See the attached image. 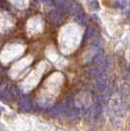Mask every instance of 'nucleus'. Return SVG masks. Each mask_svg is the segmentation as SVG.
Instances as JSON below:
<instances>
[{"mask_svg":"<svg viewBox=\"0 0 130 131\" xmlns=\"http://www.w3.org/2000/svg\"><path fill=\"white\" fill-rule=\"evenodd\" d=\"M103 43H104L103 40H102V38H101L99 35L96 36V37L91 41V44H92L95 48H100V47L103 45Z\"/></svg>","mask_w":130,"mask_h":131,"instance_id":"nucleus-10","label":"nucleus"},{"mask_svg":"<svg viewBox=\"0 0 130 131\" xmlns=\"http://www.w3.org/2000/svg\"><path fill=\"white\" fill-rule=\"evenodd\" d=\"M99 35V32H98V29L95 28V27H89L87 29L86 33H85V36H84V40H83V43H86L87 41H92L93 39L95 38L96 36Z\"/></svg>","mask_w":130,"mask_h":131,"instance_id":"nucleus-7","label":"nucleus"},{"mask_svg":"<svg viewBox=\"0 0 130 131\" xmlns=\"http://www.w3.org/2000/svg\"><path fill=\"white\" fill-rule=\"evenodd\" d=\"M7 94L9 95V97H11V99L16 100L20 96V91H19V89H18L17 86L12 85L11 87H9V89H8V93Z\"/></svg>","mask_w":130,"mask_h":131,"instance_id":"nucleus-8","label":"nucleus"},{"mask_svg":"<svg viewBox=\"0 0 130 131\" xmlns=\"http://www.w3.org/2000/svg\"><path fill=\"white\" fill-rule=\"evenodd\" d=\"M49 114L53 116H62L64 115H67V105L65 103H60L56 105L53 109L50 110Z\"/></svg>","mask_w":130,"mask_h":131,"instance_id":"nucleus-3","label":"nucleus"},{"mask_svg":"<svg viewBox=\"0 0 130 131\" xmlns=\"http://www.w3.org/2000/svg\"><path fill=\"white\" fill-rule=\"evenodd\" d=\"M95 88H96V91L98 93H103L107 88V83H106V81H96Z\"/></svg>","mask_w":130,"mask_h":131,"instance_id":"nucleus-9","label":"nucleus"},{"mask_svg":"<svg viewBox=\"0 0 130 131\" xmlns=\"http://www.w3.org/2000/svg\"><path fill=\"white\" fill-rule=\"evenodd\" d=\"M89 75L91 78L95 79L96 81H106V73L105 71H103L102 68H95V69H92L91 71H89Z\"/></svg>","mask_w":130,"mask_h":131,"instance_id":"nucleus-2","label":"nucleus"},{"mask_svg":"<svg viewBox=\"0 0 130 131\" xmlns=\"http://www.w3.org/2000/svg\"><path fill=\"white\" fill-rule=\"evenodd\" d=\"M115 4L116 6H118L119 8H124L126 5V0H117V2Z\"/></svg>","mask_w":130,"mask_h":131,"instance_id":"nucleus-12","label":"nucleus"},{"mask_svg":"<svg viewBox=\"0 0 130 131\" xmlns=\"http://www.w3.org/2000/svg\"><path fill=\"white\" fill-rule=\"evenodd\" d=\"M89 6H90V8L93 9V10H99V9H100V5H99V2H98L97 0L91 1V2L89 3Z\"/></svg>","mask_w":130,"mask_h":131,"instance_id":"nucleus-11","label":"nucleus"},{"mask_svg":"<svg viewBox=\"0 0 130 131\" xmlns=\"http://www.w3.org/2000/svg\"><path fill=\"white\" fill-rule=\"evenodd\" d=\"M2 112H3V108L0 107V115H1V114H2Z\"/></svg>","mask_w":130,"mask_h":131,"instance_id":"nucleus-14","label":"nucleus"},{"mask_svg":"<svg viewBox=\"0 0 130 131\" xmlns=\"http://www.w3.org/2000/svg\"><path fill=\"white\" fill-rule=\"evenodd\" d=\"M64 15H65V12L61 11L58 8H53V10L50 13V18L51 20L55 23V24H60L62 22L63 18H64Z\"/></svg>","mask_w":130,"mask_h":131,"instance_id":"nucleus-4","label":"nucleus"},{"mask_svg":"<svg viewBox=\"0 0 130 131\" xmlns=\"http://www.w3.org/2000/svg\"><path fill=\"white\" fill-rule=\"evenodd\" d=\"M20 109L24 111V112H28L31 110V107H32V103H31V100L29 97L27 96H24L21 98L20 100Z\"/></svg>","mask_w":130,"mask_h":131,"instance_id":"nucleus-6","label":"nucleus"},{"mask_svg":"<svg viewBox=\"0 0 130 131\" xmlns=\"http://www.w3.org/2000/svg\"><path fill=\"white\" fill-rule=\"evenodd\" d=\"M128 71H129V73H130V65H129V68H128Z\"/></svg>","mask_w":130,"mask_h":131,"instance_id":"nucleus-15","label":"nucleus"},{"mask_svg":"<svg viewBox=\"0 0 130 131\" xmlns=\"http://www.w3.org/2000/svg\"><path fill=\"white\" fill-rule=\"evenodd\" d=\"M126 15H127V17H128V18H130V8L127 10V12H126Z\"/></svg>","mask_w":130,"mask_h":131,"instance_id":"nucleus-13","label":"nucleus"},{"mask_svg":"<svg viewBox=\"0 0 130 131\" xmlns=\"http://www.w3.org/2000/svg\"><path fill=\"white\" fill-rule=\"evenodd\" d=\"M66 7H67V11L69 12L70 14H71L74 18L80 16H85L81 6L79 5L76 1H74V0H67Z\"/></svg>","mask_w":130,"mask_h":131,"instance_id":"nucleus-1","label":"nucleus"},{"mask_svg":"<svg viewBox=\"0 0 130 131\" xmlns=\"http://www.w3.org/2000/svg\"><path fill=\"white\" fill-rule=\"evenodd\" d=\"M94 63L97 65V67L104 69L105 67L108 66V58L104 55L103 52H100V53H98V54L95 56V58H94Z\"/></svg>","mask_w":130,"mask_h":131,"instance_id":"nucleus-5","label":"nucleus"}]
</instances>
